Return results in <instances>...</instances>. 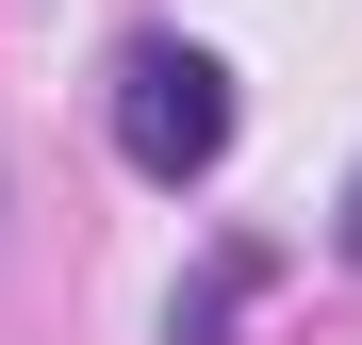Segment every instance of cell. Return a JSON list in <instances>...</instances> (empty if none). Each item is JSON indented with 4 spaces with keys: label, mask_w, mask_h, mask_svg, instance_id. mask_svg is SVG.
Instances as JSON below:
<instances>
[{
    "label": "cell",
    "mask_w": 362,
    "mask_h": 345,
    "mask_svg": "<svg viewBox=\"0 0 362 345\" xmlns=\"http://www.w3.org/2000/svg\"><path fill=\"white\" fill-rule=\"evenodd\" d=\"M346 263H362V181H346Z\"/></svg>",
    "instance_id": "3957f363"
},
{
    "label": "cell",
    "mask_w": 362,
    "mask_h": 345,
    "mask_svg": "<svg viewBox=\"0 0 362 345\" xmlns=\"http://www.w3.org/2000/svg\"><path fill=\"white\" fill-rule=\"evenodd\" d=\"M230 66L198 33H132L115 49V164H132V181H165V198H198L214 164H230Z\"/></svg>",
    "instance_id": "6da1fadb"
},
{
    "label": "cell",
    "mask_w": 362,
    "mask_h": 345,
    "mask_svg": "<svg viewBox=\"0 0 362 345\" xmlns=\"http://www.w3.org/2000/svg\"><path fill=\"white\" fill-rule=\"evenodd\" d=\"M247 296H264V247H214V263H198V296L165 313V345H230V313H247Z\"/></svg>",
    "instance_id": "7a4b0ae2"
}]
</instances>
